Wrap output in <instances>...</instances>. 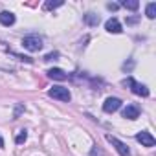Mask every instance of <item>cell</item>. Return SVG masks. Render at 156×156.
<instances>
[{
    "label": "cell",
    "mask_w": 156,
    "mask_h": 156,
    "mask_svg": "<svg viewBox=\"0 0 156 156\" xmlns=\"http://www.w3.org/2000/svg\"><path fill=\"white\" fill-rule=\"evenodd\" d=\"M83 20H85L88 26H98V24L101 22L99 15H96V13H87V15H83Z\"/></svg>",
    "instance_id": "8fae6325"
},
{
    "label": "cell",
    "mask_w": 156,
    "mask_h": 156,
    "mask_svg": "<svg viewBox=\"0 0 156 156\" xmlns=\"http://www.w3.org/2000/svg\"><path fill=\"white\" fill-rule=\"evenodd\" d=\"M57 57H59V53H57V51H51V53H48V55L44 57V61H57Z\"/></svg>",
    "instance_id": "e0dca14e"
},
{
    "label": "cell",
    "mask_w": 156,
    "mask_h": 156,
    "mask_svg": "<svg viewBox=\"0 0 156 156\" xmlns=\"http://www.w3.org/2000/svg\"><path fill=\"white\" fill-rule=\"evenodd\" d=\"M119 107H121V99L119 98H107L105 103H103V110L107 114H112V112L119 110Z\"/></svg>",
    "instance_id": "277c9868"
},
{
    "label": "cell",
    "mask_w": 156,
    "mask_h": 156,
    "mask_svg": "<svg viewBox=\"0 0 156 156\" xmlns=\"http://www.w3.org/2000/svg\"><path fill=\"white\" fill-rule=\"evenodd\" d=\"M107 140H108V141H110V143L116 147V151L119 152V156H130V149H129V147H127L123 141H119L118 138H114V136H110V134L107 136Z\"/></svg>",
    "instance_id": "5b68a950"
},
{
    "label": "cell",
    "mask_w": 156,
    "mask_h": 156,
    "mask_svg": "<svg viewBox=\"0 0 156 156\" xmlns=\"http://www.w3.org/2000/svg\"><path fill=\"white\" fill-rule=\"evenodd\" d=\"M22 46L28 50V51H41L42 50V39L39 35H28L22 39Z\"/></svg>",
    "instance_id": "6da1fadb"
},
{
    "label": "cell",
    "mask_w": 156,
    "mask_h": 156,
    "mask_svg": "<svg viewBox=\"0 0 156 156\" xmlns=\"http://www.w3.org/2000/svg\"><path fill=\"white\" fill-rule=\"evenodd\" d=\"M119 6H123V8L130 9V11H136V9L140 8V2H138V0H123Z\"/></svg>",
    "instance_id": "7c38bea8"
},
{
    "label": "cell",
    "mask_w": 156,
    "mask_h": 156,
    "mask_svg": "<svg viewBox=\"0 0 156 156\" xmlns=\"http://www.w3.org/2000/svg\"><path fill=\"white\" fill-rule=\"evenodd\" d=\"M105 30L108 31V33H121L123 31V28H121V24H119V20L118 19H108L107 22H105Z\"/></svg>",
    "instance_id": "52a82bcc"
},
{
    "label": "cell",
    "mask_w": 156,
    "mask_h": 156,
    "mask_svg": "<svg viewBox=\"0 0 156 156\" xmlns=\"http://www.w3.org/2000/svg\"><path fill=\"white\" fill-rule=\"evenodd\" d=\"M90 156H105V152H103L99 147H94V149L90 151Z\"/></svg>",
    "instance_id": "2e32d148"
},
{
    "label": "cell",
    "mask_w": 156,
    "mask_h": 156,
    "mask_svg": "<svg viewBox=\"0 0 156 156\" xmlns=\"http://www.w3.org/2000/svg\"><path fill=\"white\" fill-rule=\"evenodd\" d=\"M136 140L143 145V147H154V143H156V140H154V136L151 134V132H147V130H141V132H138L136 134Z\"/></svg>",
    "instance_id": "8992f818"
},
{
    "label": "cell",
    "mask_w": 156,
    "mask_h": 156,
    "mask_svg": "<svg viewBox=\"0 0 156 156\" xmlns=\"http://www.w3.org/2000/svg\"><path fill=\"white\" fill-rule=\"evenodd\" d=\"M0 24L2 26H13L15 24V15L11 11H2L0 13Z\"/></svg>",
    "instance_id": "30bf717a"
},
{
    "label": "cell",
    "mask_w": 156,
    "mask_h": 156,
    "mask_svg": "<svg viewBox=\"0 0 156 156\" xmlns=\"http://www.w3.org/2000/svg\"><path fill=\"white\" fill-rule=\"evenodd\" d=\"M48 77L50 79H55V81H66L68 73L61 68H51V70H48Z\"/></svg>",
    "instance_id": "ba28073f"
},
{
    "label": "cell",
    "mask_w": 156,
    "mask_h": 156,
    "mask_svg": "<svg viewBox=\"0 0 156 156\" xmlns=\"http://www.w3.org/2000/svg\"><path fill=\"white\" fill-rule=\"evenodd\" d=\"M48 96L53 98V99H59V101H70V99H72L70 90L64 88V87H53V88L48 92Z\"/></svg>",
    "instance_id": "3957f363"
},
{
    "label": "cell",
    "mask_w": 156,
    "mask_h": 156,
    "mask_svg": "<svg viewBox=\"0 0 156 156\" xmlns=\"http://www.w3.org/2000/svg\"><path fill=\"white\" fill-rule=\"evenodd\" d=\"M138 22V17H132V19H127V24H136Z\"/></svg>",
    "instance_id": "d6986e66"
},
{
    "label": "cell",
    "mask_w": 156,
    "mask_h": 156,
    "mask_svg": "<svg viewBox=\"0 0 156 156\" xmlns=\"http://www.w3.org/2000/svg\"><path fill=\"white\" fill-rule=\"evenodd\" d=\"M26 140H28V132H26V130H20V132L17 134V138H15V143L20 145V143H24Z\"/></svg>",
    "instance_id": "9a60e30c"
},
{
    "label": "cell",
    "mask_w": 156,
    "mask_h": 156,
    "mask_svg": "<svg viewBox=\"0 0 156 156\" xmlns=\"http://www.w3.org/2000/svg\"><path fill=\"white\" fill-rule=\"evenodd\" d=\"M125 85H129V87H130V90H132L136 96H141V98H147V96H149V88H147L145 85L138 83V81L134 79V77H127Z\"/></svg>",
    "instance_id": "7a4b0ae2"
},
{
    "label": "cell",
    "mask_w": 156,
    "mask_h": 156,
    "mask_svg": "<svg viewBox=\"0 0 156 156\" xmlns=\"http://www.w3.org/2000/svg\"><path fill=\"white\" fill-rule=\"evenodd\" d=\"M4 147V138H2V134H0V149Z\"/></svg>",
    "instance_id": "ffe728a7"
},
{
    "label": "cell",
    "mask_w": 156,
    "mask_h": 156,
    "mask_svg": "<svg viewBox=\"0 0 156 156\" xmlns=\"http://www.w3.org/2000/svg\"><path fill=\"white\" fill-rule=\"evenodd\" d=\"M107 8H108V9H110V11H116V9H118V8H119V4H108V6H107Z\"/></svg>",
    "instance_id": "ac0fdd59"
},
{
    "label": "cell",
    "mask_w": 156,
    "mask_h": 156,
    "mask_svg": "<svg viewBox=\"0 0 156 156\" xmlns=\"http://www.w3.org/2000/svg\"><path fill=\"white\" fill-rule=\"evenodd\" d=\"M123 118H127V119H138L140 118V108L136 105H127L125 110H123Z\"/></svg>",
    "instance_id": "9c48e42d"
},
{
    "label": "cell",
    "mask_w": 156,
    "mask_h": 156,
    "mask_svg": "<svg viewBox=\"0 0 156 156\" xmlns=\"http://www.w3.org/2000/svg\"><path fill=\"white\" fill-rule=\"evenodd\" d=\"M145 15H147V19H154V17H156V4H154V2H151V4H147V9H145Z\"/></svg>",
    "instance_id": "4fadbf2b"
},
{
    "label": "cell",
    "mask_w": 156,
    "mask_h": 156,
    "mask_svg": "<svg viewBox=\"0 0 156 156\" xmlns=\"http://www.w3.org/2000/svg\"><path fill=\"white\" fill-rule=\"evenodd\" d=\"M64 2L62 0H57V2H51V0H48V2L44 4V9H55V8H61Z\"/></svg>",
    "instance_id": "5bb4252c"
}]
</instances>
